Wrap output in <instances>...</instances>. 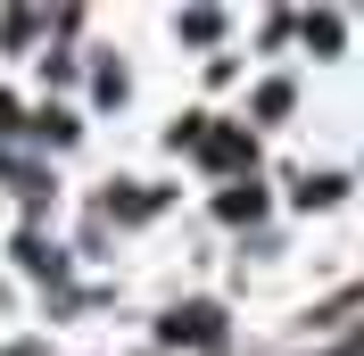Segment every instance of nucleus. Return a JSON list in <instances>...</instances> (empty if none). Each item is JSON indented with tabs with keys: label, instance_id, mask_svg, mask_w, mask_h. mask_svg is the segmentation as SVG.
<instances>
[]
</instances>
